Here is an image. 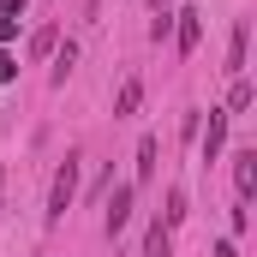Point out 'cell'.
I'll return each instance as SVG.
<instances>
[{
  "instance_id": "1",
  "label": "cell",
  "mask_w": 257,
  "mask_h": 257,
  "mask_svg": "<svg viewBox=\"0 0 257 257\" xmlns=\"http://www.w3.org/2000/svg\"><path fill=\"white\" fill-rule=\"evenodd\" d=\"M72 197H78V156H66L54 186H48V221H60L66 209H72Z\"/></svg>"
},
{
  "instance_id": "2",
  "label": "cell",
  "mask_w": 257,
  "mask_h": 257,
  "mask_svg": "<svg viewBox=\"0 0 257 257\" xmlns=\"http://www.w3.org/2000/svg\"><path fill=\"white\" fill-rule=\"evenodd\" d=\"M132 186H114V197H108V215H102V233H108V239H120V227H126L132 221Z\"/></svg>"
},
{
  "instance_id": "3",
  "label": "cell",
  "mask_w": 257,
  "mask_h": 257,
  "mask_svg": "<svg viewBox=\"0 0 257 257\" xmlns=\"http://www.w3.org/2000/svg\"><path fill=\"white\" fill-rule=\"evenodd\" d=\"M233 186H239V197L257 192V150H239L233 156Z\"/></svg>"
},
{
  "instance_id": "4",
  "label": "cell",
  "mask_w": 257,
  "mask_h": 257,
  "mask_svg": "<svg viewBox=\"0 0 257 257\" xmlns=\"http://www.w3.org/2000/svg\"><path fill=\"white\" fill-rule=\"evenodd\" d=\"M138 102H144V84H138V78H126V84H120V96H114V120L138 114Z\"/></svg>"
},
{
  "instance_id": "5",
  "label": "cell",
  "mask_w": 257,
  "mask_h": 257,
  "mask_svg": "<svg viewBox=\"0 0 257 257\" xmlns=\"http://www.w3.org/2000/svg\"><path fill=\"white\" fill-rule=\"evenodd\" d=\"M227 72H233V78L245 72V18H239V24H233V36H227Z\"/></svg>"
},
{
  "instance_id": "6",
  "label": "cell",
  "mask_w": 257,
  "mask_h": 257,
  "mask_svg": "<svg viewBox=\"0 0 257 257\" xmlns=\"http://www.w3.org/2000/svg\"><path fill=\"white\" fill-rule=\"evenodd\" d=\"M221 138H227V114H209V138H203V162L221 156Z\"/></svg>"
},
{
  "instance_id": "7",
  "label": "cell",
  "mask_w": 257,
  "mask_h": 257,
  "mask_svg": "<svg viewBox=\"0 0 257 257\" xmlns=\"http://www.w3.org/2000/svg\"><path fill=\"white\" fill-rule=\"evenodd\" d=\"M180 221H186V192H168V215H162V227L174 233Z\"/></svg>"
},
{
  "instance_id": "8",
  "label": "cell",
  "mask_w": 257,
  "mask_h": 257,
  "mask_svg": "<svg viewBox=\"0 0 257 257\" xmlns=\"http://www.w3.org/2000/svg\"><path fill=\"white\" fill-rule=\"evenodd\" d=\"M180 48H186V54L197 48V12H192V6L180 12Z\"/></svg>"
},
{
  "instance_id": "9",
  "label": "cell",
  "mask_w": 257,
  "mask_h": 257,
  "mask_svg": "<svg viewBox=\"0 0 257 257\" xmlns=\"http://www.w3.org/2000/svg\"><path fill=\"white\" fill-rule=\"evenodd\" d=\"M72 60H78V42H66L60 54H54V84H66V78H72Z\"/></svg>"
},
{
  "instance_id": "10",
  "label": "cell",
  "mask_w": 257,
  "mask_h": 257,
  "mask_svg": "<svg viewBox=\"0 0 257 257\" xmlns=\"http://www.w3.org/2000/svg\"><path fill=\"white\" fill-rule=\"evenodd\" d=\"M150 174H156V138L138 144V180H150Z\"/></svg>"
},
{
  "instance_id": "11",
  "label": "cell",
  "mask_w": 257,
  "mask_h": 257,
  "mask_svg": "<svg viewBox=\"0 0 257 257\" xmlns=\"http://www.w3.org/2000/svg\"><path fill=\"white\" fill-rule=\"evenodd\" d=\"M168 245H174V239H168V227L156 221V227H150V245H144V257H168Z\"/></svg>"
},
{
  "instance_id": "12",
  "label": "cell",
  "mask_w": 257,
  "mask_h": 257,
  "mask_svg": "<svg viewBox=\"0 0 257 257\" xmlns=\"http://www.w3.org/2000/svg\"><path fill=\"white\" fill-rule=\"evenodd\" d=\"M227 108H233V114H239V108H251V84H245V78H233V96H227Z\"/></svg>"
},
{
  "instance_id": "13",
  "label": "cell",
  "mask_w": 257,
  "mask_h": 257,
  "mask_svg": "<svg viewBox=\"0 0 257 257\" xmlns=\"http://www.w3.org/2000/svg\"><path fill=\"white\" fill-rule=\"evenodd\" d=\"M0 78H6V84L18 78V60H12V54H0Z\"/></svg>"
},
{
  "instance_id": "14",
  "label": "cell",
  "mask_w": 257,
  "mask_h": 257,
  "mask_svg": "<svg viewBox=\"0 0 257 257\" xmlns=\"http://www.w3.org/2000/svg\"><path fill=\"white\" fill-rule=\"evenodd\" d=\"M18 36V18H0V42H12Z\"/></svg>"
},
{
  "instance_id": "15",
  "label": "cell",
  "mask_w": 257,
  "mask_h": 257,
  "mask_svg": "<svg viewBox=\"0 0 257 257\" xmlns=\"http://www.w3.org/2000/svg\"><path fill=\"white\" fill-rule=\"evenodd\" d=\"M24 12V0H0V18H18Z\"/></svg>"
},
{
  "instance_id": "16",
  "label": "cell",
  "mask_w": 257,
  "mask_h": 257,
  "mask_svg": "<svg viewBox=\"0 0 257 257\" xmlns=\"http://www.w3.org/2000/svg\"><path fill=\"white\" fill-rule=\"evenodd\" d=\"M215 257H239V245H233V239H221V245H215Z\"/></svg>"
},
{
  "instance_id": "17",
  "label": "cell",
  "mask_w": 257,
  "mask_h": 257,
  "mask_svg": "<svg viewBox=\"0 0 257 257\" xmlns=\"http://www.w3.org/2000/svg\"><path fill=\"white\" fill-rule=\"evenodd\" d=\"M150 6H156V12H162V6H168V0H150Z\"/></svg>"
},
{
  "instance_id": "18",
  "label": "cell",
  "mask_w": 257,
  "mask_h": 257,
  "mask_svg": "<svg viewBox=\"0 0 257 257\" xmlns=\"http://www.w3.org/2000/svg\"><path fill=\"white\" fill-rule=\"evenodd\" d=\"M0 192H6V180H0Z\"/></svg>"
}]
</instances>
